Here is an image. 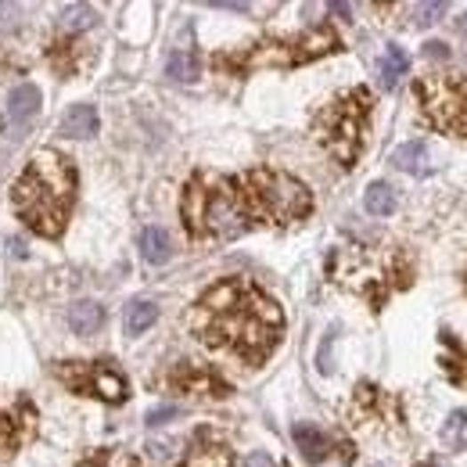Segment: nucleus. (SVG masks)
I'll list each match as a JSON object with an SVG mask.
<instances>
[{
  "instance_id": "obj_1",
  "label": "nucleus",
  "mask_w": 467,
  "mask_h": 467,
  "mask_svg": "<svg viewBox=\"0 0 467 467\" xmlns=\"http://www.w3.org/2000/svg\"><path fill=\"white\" fill-rule=\"evenodd\" d=\"M191 327L209 349L255 363L277 345L285 313L248 280H223L202 295L198 310L191 313Z\"/></svg>"
},
{
  "instance_id": "obj_2",
  "label": "nucleus",
  "mask_w": 467,
  "mask_h": 467,
  "mask_svg": "<svg viewBox=\"0 0 467 467\" xmlns=\"http://www.w3.org/2000/svg\"><path fill=\"white\" fill-rule=\"evenodd\" d=\"M72 202H76V169H72V162L54 148L36 151L33 162L26 165V173L19 176L15 191H12L15 213L26 220L29 230H36L44 238H58L65 230Z\"/></svg>"
},
{
  "instance_id": "obj_3",
  "label": "nucleus",
  "mask_w": 467,
  "mask_h": 467,
  "mask_svg": "<svg viewBox=\"0 0 467 467\" xmlns=\"http://www.w3.org/2000/svg\"><path fill=\"white\" fill-rule=\"evenodd\" d=\"M183 227L195 238H220L230 241L248 230L252 216L245 209L238 180L216 176V173H198L183 191Z\"/></svg>"
},
{
  "instance_id": "obj_4",
  "label": "nucleus",
  "mask_w": 467,
  "mask_h": 467,
  "mask_svg": "<svg viewBox=\"0 0 467 467\" xmlns=\"http://www.w3.org/2000/svg\"><path fill=\"white\" fill-rule=\"evenodd\" d=\"M238 187L248 216L262 223H292L313 209L310 187L277 169H248L245 176H238Z\"/></svg>"
},
{
  "instance_id": "obj_5",
  "label": "nucleus",
  "mask_w": 467,
  "mask_h": 467,
  "mask_svg": "<svg viewBox=\"0 0 467 467\" xmlns=\"http://www.w3.org/2000/svg\"><path fill=\"white\" fill-rule=\"evenodd\" d=\"M366 112H370V93L359 86V90H349L345 98L334 101L331 109H324L320 119H317V137H320V144H324L342 165H352L356 155H359V137H363Z\"/></svg>"
},
{
  "instance_id": "obj_6",
  "label": "nucleus",
  "mask_w": 467,
  "mask_h": 467,
  "mask_svg": "<svg viewBox=\"0 0 467 467\" xmlns=\"http://www.w3.org/2000/svg\"><path fill=\"white\" fill-rule=\"evenodd\" d=\"M417 98L435 130L467 137V83L463 79L424 76L417 79Z\"/></svg>"
},
{
  "instance_id": "obj_7",
  "label": "nucleus",
  "mask_w": 467,
  "mask_h": 467,
  "mask_svg": "<svg viewBox=\"0 0 467 467\" xmlns=\"http://www.w3.org/2000/svg\"><path fill=\"white\" fill-rule=\"evenodd\" d=\"M334 273H338L342 285L370 295L374 302H382L385 288H389V277L396 273V262H392V255L370 252V248H345L334 259Z\"/></svg>"
},
{
  "instance_id": "obj_8",
  "label": "nucleus",
  "mask_w": 467,
  "mask_h": 467,
  "mask_svg": "<svg viewBox=\"0 0 467 467\" xmlns=\"http://www.w3.org/2000/svg\"><path fill=\"white\" fill-rule=\"evenodd\" d=\"M338 47V36L331 33V29H313V33H306V36H295V40H288V44H280V40H270V44H259L248 58H245V65H252V68H292V65H302V61H313V58H320V54H327V51H334Z\"/></svg>"
},
{
  "instance_id": "obj_9",
  "label": "nucleus",
  "mask_w": 467,
  "mask_h": 467,
  "mask_svg": "<svg viewBox=\"0 0 467 467\" xmlns=\"http://www.w3.org/2000/svg\"><path fill=\"white\" fill-rule=\"evenodd\" d=\"M54 374L76 392H90L105 403H123L126 399V382L123 374L112 370L109 363H58Z\"/></svg>"
},
{
  "instance_id": "obj_10",
  "label": "nucleus",
  "mask_w": 467,
  "mask_h": 467,
  "mask_svg": "<svg viewBox=\"0 0 467 467\" xmlns=\"http://www.w3.org/2000/svg\"><path fill=\"white\" fill-rule=\"evenodd\" d=\"M36 428V414L26 399H0V456H12Z\"/></svg>"
},
{
  "instance_id": "obj_11",
  "label": "nucleus",
  "mask_w": 467,
  "mask_h": 467,
  "mask_svg": "<svg viewBox=\"0 0 467 467\" xmlns=\"http://www.w3.org/2000/svg\"><path fill=\"white\" fill-rule=\"evenodd\" d=\"M40 105H44V98H40V90L33 86V83H22V86H15L12 90V98H8V112H4V137H12V141H19V137H26V130H29V123L36 119V112H40Z\"/></svg>"
},
{
  "instance_id": "obj_12",
  "label": "nucleus",
  "mask_w": 467,
  "mask_h": 467,
  "mask_svg": "<svg viewBox=\"0 0 467 467\" xmlns=\"http://www.w3.org/2000/svg\"><path fill=\"white\" fill-rule=\"evenodd\" d=\"M119 467H144L137 456H123ZM176 467H230V449L223 442H216L209 431H202L195 439V446L187 449V456L176 463Z\"/></svg>"
},
{
  "instance_id": "obj_13",
  "label": "nucleus",
  "mask_w": 467,
  "mask_h": 467,
  "mask_svg": "<svg viewBox=\"0 0 467 467\" xmlns=\"http://www.w3.org/2000/svg\"><path fill=\"white\" fill-rule=\"evenodd\" d=\"M173 385L183 389V392H195V396H227V385L202 366H180L173 374Z\"/></svg>"
},
{
  "instance_id": "obj_14",
  "label": "nucleus",
  "mask_w": 467,
  "mask_h": 467,
  "mask_svg": "<svg viewBox=\"0 0 467 467\" xmlns=\"http://www.w3.org/2000/svg\"><path fill=\"white\" fill-rule=\"evenodd\" d=\"M61 133L65 137H76V141H86L98 133V109L93 105H72L61 119Z\"/></svg>"
},
{
  "instance_id": "obj_15",
  "label": "nucleus",
  "mask_w": 467,
  "mask_h": 467,
  "mask_svg": "<svg viewBox=\"0 0 467 467\" xmlns=\"http://www.w3.org/2000/svg\"><path fill=\"white\" fill-rule=\"evenodd\" d=\"M407 68H410L407 51L392 44V47L382 54V65H378V83H382V90H396V86H399V79L407 76Z\"/></svg>"
},
{
  "instance_id": "obj_16",
  "label": "nucleus",
  "mask_w": 467,
  "mask_h": 467,
  "mask_svg": "<svg viewBox=\"0 0 467 467\" xmlns=\"http://www.w3.org/2000/svg\"><path fill=\"white\" fill-rule=\"evenodd\" d=\"M392 165L403 169V173H410V176H424V173H428V144H424V141H407V144H399L396 155H392Z\"/></svg>"
},
{
  "instance_id": "obj_17",
  "label": "nucleus",
  "mask_w": 467,
  "mask_h": 467,
  "mask_svg": "<svg viewBox=\"0 0 467 467\" xmlns=\"http://www.w3.org/2000/svg\"><path fill=\"white\" fill-rule=\"evenodd\" d=\"M292 435H295V446L302 449V456L313 460V463H320L327 456V449H331V439L320 428H313V424H295Z\"/></svg>"
},
{
  "instance_id": "obj_18",
  "label": "nucleus",
  "mask_w": 467,
  "mask_h": 467,
  "mask_svg": "<svg viewBox=\"0 0 467 467\" xmlns=\"http://www.w3.org/2000/svg\"><path fill=\"white\" fill-rule=\"evenodd\" d=\"M141 255H144V262H151V266L169 262V255H173L169 234H165L162 227H148V230L141 234Z\"/></svg>"
},
{
  "instance_id": "obj_19",
  "label": "nucleus",
  "mask_w": 467,
  "mask_h": 467,
  "mask_svg": "<svg viewBox=\"0 0 467 467\" xmlns=\"http://www.w3.org/2000/svg\"><path fill=\"white\" fill-rule=\"evenodd\" d=\"M68 324H72L76 334H93V331L105 324V310H101L98 302H76V306L68 310Z\"/></svg>"
},
{
  "instance_id": "obj_20",
  "label": "nucleus",
  "mask_w": 467,
  "mask_h": 467,
  "mask_svg": "<svg viewBox=\"0 0 467 467\" xmlns=\"http://www.w3.org/2000/svg\"><path fill=\"white\" fill-rule=\"evenodd\" d=\"M363 205H366V213L370 216H392L396 213V191L389 183H370L366 187V195H363Z\"/></svg>"
},
{
  "instance_id": "obj_21",
  "label": "nucleus",
  "mask_w": 467,
  "mask_h": 467,
  "mask_svg": "<svg viewBox=\"0 0 467 467\" xmlns=\"http://www.w3.org/2000/svg\"><path fill=\"white\" fill-rule=\"evenodd\" d=\"M158 320V306L151 299H137L126 306V334H144Z\"/></svg>"
},
{
  "instance_id": "obj_22",
  "label": "nucleus",
  "mask_w": 467,
  "mask_h": 467,
  "mask_svg": "<svg viewBox=\"0 0 467 467\" xmlns=\"http://www.w3.org/2000/svg\"><path fill=\"white\" fill-rule=\"evenodd\" d=\"M165 76H169L173 83H195V79H198V58H195L191 51H176V54H169V61H165Z\"/></svg>"
},
{
  "instance_id": "obj_23",
  "label": "nucleus",
  "mask_w": 467,
  "mask_h": 467,
  "mask_svg": "<svg viewBox=\"0 0 467 467\" xmlns=\"http://www.w3.org/2000/svg\"><path fill=\"white\" fill-rule=\"evenodd\" d=\"M93 22H98V12H93L90 4H68V8H61V29L65 33H83Z\"/></svg>"
},
{
  "instance_id": "obj_24",
  "label": "nucleus",
  "mask_w": 467,
  "mask_h": 467,
  "mask_svg": "<svg viewBox=\"0 0 467 467\" xmlns=\"http://www.w3.org/2000/svg\"><path fill=\"white\" fill-rule=\"evenodd\" d=\"M173 417H180V407H173V403H162V407H155V410H148V417H144V424H148V428H158V424H169Z\"/></svg>"
},
{
  "instance_id": "obj_25",
  "label": "nucleus",
  "mask_w": 467,
  "mask_h": 467,
  "mask_svg": "<svg viewBox=\"0 0 467 467\" xmlns=\"http://www.w3.org/2000/svg\"><path fill=\"white\" fill-rule=\"evenodd\" d=\"M463 428H467V410H456V414L449 417V424L442 428V439H446V442H456Z\"/></svg>"
},
{
  "instance_id": "obj_26",
  "label": "nucleus",
  "mask_w": 467,
  "mask_h": 467,
  "mask_svg": "<svg viewBox=\"0 0 467 467\" xmlns=\"http://www.w3.org/2000/svg\"><path fill=\"white\" fill-rule=\"evenodd\" d=\"M19 15H22L19 4H0V33H12L19 26Z\"/></svg>"
},
{
  "instance_id": "obj_27",
  "label": "nucleus",
  "mask_w": 467,
  "mask_h": 467,
  "mask_svg": "<svg viewBox=\"0 0 467 467\" xmlns=\"http://www.w3.org/2000/svg\"><path fill=\"white\" fill-rule=\"evenodd\" d=\"M417 22H439V15H446V4L442 0H435V4H417Z\"/></svg>"
},
{
  "instance_id": "obj_28",
  "label": "nucleus",
  "mask_w": 467,
  "mask_h": 467,
  "mask_svg": "<svg viewBox=\"0 0 467 467\" xmlns=\"http://www.w3.org/2000/svg\"><path fill=\"white\" fill-rule=\"evenodd\" d=\"M456 356H460V366H449V378H453L456 385H467V356L460 352V345H456Z\"/></svg>"
},
{
  "instance_id": "obj_29",
  "label": "nucleus",
  "mask_w": 467,
  "mask_h": 467,
  "mask_svg": "<svg viewBox=\"0 0 467 467\" xmlns=\"http://www.w3.org/2000/svg\"><path fill=\"white\" fill-rule=\"evenodd\" d=\"M245 467H277V463H273L266 453H252V456L245 460Z\"/></svg>"
},
{
  "instance_id": "obj_30",
  "label": "nucleus",
  "mask_w": 467,
  "mask_h": 467,
  "mask_svg": "<svg viewBox=\"0 0 467 467\" xmlns=\"http://www.w3.org/2000/svg\"><path fill=\"white\" fill-rule=\"evenodd\" d=\"M424 54H431V58H446V44H439V40H435V44H428V47H424Z\"/></svg>"
},
{
  "instance_id": "obj_31",
  "label": "nucleus",
  "mask_w": 467,
  "mask_h": 467,
  "mask_svg": "<svg viewBox=\"0 0 467 467\" xmlns=\"http://www.w3.org/2000/svg\"><path fill=\"white\" fill-rule=\"evenodd\" d=\"M8 248H12V255H26V241H22V238H12Z\"/></svg>"
},
{
  "instance_id": "obj_32",
  "label": "nucleus",
  "mask_w": 467,
  "mask_h": 467,
  "mask_svg": "<svg viewBox=\"0 0 467 467\" xmlns=\"http://www.w3.org/2000/svg\"><path fill=\"white\" fill-rule=\"evenodd\" d=\"M331 12H334V15H342V19H349V15H352V8H349V4H338V0L331 4Z\"/></svg>"
},
{
  "instance_id": "obj_33",
  "label": "nucleus",
  "mask_w": 467,
  "mask_h": 467,
  "mask_svg": "<svg viewBox=\"0 0 467 467\" xmlns=\"http://www.w3.org/2000/svg\"><path fill=\"white\" fill-rule=\"evenodd\" d=\"M456 29H460V36H467V12H463V19L456 22Z\"/></svg>"
},
{
  "instance_id": "obj_34",
  "label": "nucleus",
  "mask_w": 467,
  "mask_h": 467,
  "mask_svg": "<svg viewBox=\"0 0 467 467\" xmlns=\"http://www.w3.org/2000/svg\"><path fill=\"white\" fill-rule=\"evenodd\" d=\"M421 467H449L446 460H428V463H421Z\"/></svg>"
},
{
  "instance_id": "obj_35",
  "label": "nucleus",
  "mask_w": 467,
  "mask_h": 467,
  "mask_svg": "<svg viewBox=\"0 0 467 467\" xmlns=\"http://www.w3.org/2000/svg\"><path fill=\"white\" fill-rule=\"evenodd\" d=\"M83 467H101V460H86V463H83Z\"/></svg>"
}]
</instances>
